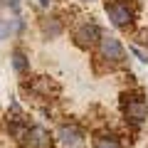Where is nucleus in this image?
<instances>
[{"mask_svg": "<svg viewBox=\"0 0 148 148\" xmlns=\"http://www.w3.org/2000/svg\"><path fill=\"white\" fill-rule=\"evenodd\" d=\"M99 49H101V59H106L109 64H121L123 57H126V52H123V45L119 42L116 37H111V35H101Z\"/></svg>", "mask_w": 148, "mask_h": 148, "instance_id": "obj_6", "label": "nucleus"}, {"mask_svg": "<svg viewBox=\"0 0 148 148\" xmlns=\"http://www.w3.org/2000/svg\"><path fill=\"white\" fill-rule=\"evenodd\" d=\"M20 148H52V136L42 126H27L25 133L17 138Z\"/></svg>", "mask_w": 148, "mask_h": 148, "instance_id": "obj_5", "label": "nucleus"}, {"mask_svg": "<svg viewBox=\"0 0 148 148\" xmlns=\"http://www.w3.org/2000/svg\"><path fill=\"white\" fill-rule=\"evenodd\" d=\"M10 59H12V69H15L17 74H27V72H30V59H27V54L22 52L20 47L12 49V57Z\"/></svg>", "mask_w": 148, "mask_h": 148, "instance_id": "obj_10", "label": "nucleus"}, {"mask_svg": "<svg viewBox=\"0 0 148 148\" xmlns=\"http://www.w3.org/2000/svg\"><path fill=\"white\" fill-rule=\"evenodd\" d=\"M91 143H94V148H121V136L111 128H99V131H94Z\"/></svg>", "mask_w": 148, "mask_h": 148, "instance_id": "obj_8", "label": "nucleus"}, {"mask_svg": "<svg viewBox=\"0 0 148 148\" xmlns=\"http://www.w3.org/2000/svg\"><path fill=\"white\" fill-rule=\"evenodd\" d=\"M20 30H22V22L17 17H12V20H0V42L8 40L12 32H20Z\"/></svg>", "mask_w": 148, "mask_h": 148, "instance_id": "obj_12", "label": "nucleus"}, {"mask_svg": "<svg viewBox=\"0 0 148 148\" xmlns=\"http://www.w3.org/2000/svg\"><path fill=\"white\" fill-rule=\"evenodd\" d=\"M8 5H10V8H15V10H17V5H20V0H8Z\"/></svg>", "mask_w": 148, "mask_h": 148, "instance_id": "obj_14", "label": "nucleus"}, {"mask_svg": "<svg viewBox=\"0 0 148 148\" xmlns=\"http://www.w3.org/2000/svg\"><path fill=\"white\" fill-rule=\"evenodd\" d=\"M131 52H133V54H136V57H138V59H141V62H148V54H146V52H143V49H138V47H131Z\"/></svg>", "mask_w": 148, "mask_h": 148, "instance_id": "obj_13", "label": "nucleus"}, {"mask_svg": "<svg viewBox=\"0 0 148 148\" xmlns=\"http://www.w3.org/2000/svg\"><path fill=\"white\" fill-rule=\"evenodd\" d=\"M22 91H30L32 96H42V99H57L62 94L59 84L49 77H30L22 82Z\"/></svg>", "mask_w": 148, "mask_h": 148, "instance_id": "obj_3", "label": "nucleus"}, {"mask_svg": "<svg viewBox=\"0 0 148 148\" xmlns=\"http://www.w3.org/2000/svg\"><path fill=\"white\" fill-rule=\"evenodd\" d=\"M40 5H49V0H40Z\"/></svg>", "mask_w": 148, "mask_h": 148, "instance_id": "obj_16", "label": "nucleus"}, {"mask_svg": "<svg viewBox=\"0 0 148 148\" xmlns=\"http://www.w3.org/2000/svg\"><path fill=\"white\" fill-rule=\"evenodd\" d=\"M106 12H109V20L114 22V27H119V30H131L133 20L138 15V3L136 0L114 3V5H106Z\"/></svg>", "mask_w": 148, "mask_h": 148, "instance_id": "obj_2", "label": "nucleus"}, {"mask_svg": "<svg viewBox=\"0 0 148 148\" xmlns=\"http://www.w3.org/2000/svg\"><path fill=\"white\" fill-rule=\"evenodd\" d=\"M121 111L126 116V123H131V126H141L148 119V104L143 101L141 91H126V94H121Z\"/></svg>", "mask_w": 148, "mask_h": 148, "instance_id": "obj_1", "label": "nucleus"}, {"mask_svg": "<svg viewBox=\"0 0 148 148\" xmlns=\"http://www.w3.org/2000/svg\"><path fill=\"white\" fill-rule=\"evenodd\" d=\"M114 3H126V0H104V5H114Z\"/></svg>", "mask_w": 148, "mask_h": 148, "instance_id": "obj_15", "label": "nucleus"}, {"mask_svg": "<svg viewBox=\"0 0 148 148\" xmlns=\"http://www.w3.org/2000/svg\"><path fill=\"white\" fill-rule=\"evenodd\" d=\"M27 126H30V121H27L25 111L17 106V101H12L10 111H8V133H10V138H15V141H17V138L25 133Z\"/></svg>", "mask_w": 148, "mask_h": 148, "instance_id": "obj_7", "label": "nucleus"}, {"mask_svg": "<svg viewBox=\"0 0 148 148\" xmlns=\"http://www.w3.org/2000/svg\"><path fill=\"white\" fill-rule=\"evenodd\" d=\"M57 136L62 138L64 146H79L82 138H84V131H82L77 123H62L59 131H57Z\"/></svg>", "mask_w": 148, "mask_h": 148, "instance_id": "obj_9", "label": "nucleus"}, {"mask_svg": "<svg viewBox=\"0 0 148 148\" xmlns=\"http://www.w3.org/2000/svg\"><path fill=\"white\" fill-rule=\"evenodd\" d=\"M143 35H146V42H148V30H146V32H143Z\"/></svg>", "mask_w": 148, "mask_h": 148, "instance_id": "obj_17", "label": "nucleus"}, {"mask_svg": "<svg viewBox=\"0 0 148 148\" xmlns=\"http://www.w3.org/2000/svg\"><path fill=\"white\" fill-rule=\"evenodd\" d=\"M62 30H64V25H62L59 17H45V20H42V32H45L47 37L62 35Z\"/></svg>", "mask_w": 148, "mask_h": 148, "instance_id": "obj_11", "label": "nucleus"}, {"mask_svg": "<svg viewBox=\"0 0 148 148\" xmlns=\"http://www.w3.org/2000/svg\"><path fill=\"white\" fill-rule=\"evenodd\" d=\"M101 27L94 25V22H84V25H79L77 30H74V42H77V47L82 49H94L99 47L101 42Z\"/></svg>", "mask_w": 148, "mask_h": 148, "instance_id": "obj_4", "label": "nucleus"}]
</instances>
